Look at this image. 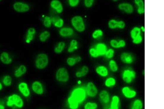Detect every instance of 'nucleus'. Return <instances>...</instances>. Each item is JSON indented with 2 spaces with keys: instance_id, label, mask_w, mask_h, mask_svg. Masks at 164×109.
Returning <instances> with one entry per match:
<instances>
[{
  "instance_id": "obj_1",
  "label": "nucleus",
  "mask_w": 164,
  "mask_h": 109,
  "mask_svg": "<svg viewBox=\"0 0 164 109\" xmlns=\"http://www.w3.org/2000/svg\"><path fill=\"white\" fill-rule=\"evenodd\" d=\"M24 103L23 99L20 96L16 94L10 95L8 97L6 105L9 107L15 106L19 108H22L24 106Z\"/></svg>"
},
{
  "instance_id": "obj_2",
  "label": "nucleus",
  "mask_w": 164,
  "mask_h": 109,
  "mask_svg": "<svg viewBox=\"0 0 164 109\" xmlns=\"http://www.w3.org/2000/svg\"><path fill=\"white\" fill-rule=\"evenodd\" d=\"M122 80L127 84L132 83L136 77V73L131 68H126L122 71L121 74Z\"/></svg>"
},
{
  "instance_id": "obj_3",
  "label": "nucleus",
  "mask_w": 164,
  "mask_h": 109,
  "mask_svg": "<svg viewBox=\"0 0 164 109\" xmlns=\"http://www.w3.org/2000/svg\"><path fill=\"white\" fill-rule=\"evenodd\" d=\"M86 88L80 87L74 90L71 96L80 103H81L86 100Z\"/></svg>"
},
{
  "instance_id": "obj_4",
  "label": "nucleus",
  "mask_w": 164,
  "mask_h": 109,
  "mask_svg": "<svg viewBox=\"0 0 164 109\" xmlns=\"http://www.w3.org/2000/svg\"><path fill=\"white\" fill-rule=\"evenodd\" d=\"M49 59L48 56L45 54L41 53L38 54L35 61V65L37 68L39 69H43L46 68L48 64Z\"/></svg>"
},
{
  "instance_id": "obj_5",
  "label": "nucleus",
  "mask_w": 164,
  "mask_h": 109,
  "mask_svg": "<svg viewBox=\"0 0 164 109\" xmlns=\"http://www.w3.org/2000/svg\"><path fill=\"white\" fill-rule=\"evenodd\" d=\"M121 93L125 98L128 100H132L135 98L137 95L135 90L130 86H123L121 89Z\"/></svg>"
},
{
  "instance_id": "obj_6",
  "label": "nucleus",
  "mask_w": 164,
  "mask_h": 109,
  "mask_svg": "<svg viewBox=\"0 0 164 109\" xmlns=\"http://www.w3.org/2000/svg\"><path fill=\"white\" fill-rule=\"evenodd\" d=\"M72 23L75 29L79 32H82L85 30V25L82 18L80 16L74 17L72 20Z\"/></svg>"
},
{
  "instance_id": "obj_7",
  "label": "nucleus",
  "mask_w": 164,
  "mask_h": 109,
  "mask_svg": "<svg viewBox=\"0 0 164 109\" xmlns=\"http://www.w3.org/2000/svg\"><path fill=\"white\" fill-rule=\"evenodd\" d=\"M69 75L66 69L62 68L58 70L56 73V78L58 81L62 82H66L69 81Z\"/></svg>"
},
{
  "instance_id": "obj_8",
  "label": "nucleus",
  "mask_w": 164,
  "mask_h": 109,
  "mask_svg": "<svg viewBox=\"0 0 164 109\" xmlns=\"http://www.w3.org/2000/svg\"><path fill=\"white\" fill-rule=\"evenodd\" d=\"M86 88L87 96L91 98L96 97L99 93L98 88L94 83L89 82L87 84Z\"/></svg>"
},
{
  "instance_id": "obj_9",
  "label": "nucleus",
  "mask_w": 164,
  "mask_h": 109,
  "mask_svg": "<svg viewBox=\"0 0 164 109\" xmlns=\"http://www.w3.org/2000/svg\"><path fill=\"white\" fill-rule=\"evenodd\" d=\"M100 100L104 105H107L110 103L111 96L110 93L106 90H102L99 94Z\"/></svg>"
},
{
  "instance_id": "obj_10",
  "label": "nucleus",
  "mask_w": 164,
  "mask_h": 109,
  "mask_svg": "<svg viewBox=\"0 0 164 109\" xmlns=\"http://www.w3.org/2000/svg\"><path fill=\"white\" fill-rule=\"evenodd\" d=\"M120 59L123 63L127 65H131L134 61V57L133 54L128 52L122 53L120 55Z\"/></svg>"
},
{
  "instance_id": "obj_11",
  "label": "nucleus",
  "mask_w": 164,
  "mask_h": 109,
  "mask_svg": "<svg viewBox=\"0 0 164 109\" xmlns=\"http://www.w3.org/2000/svg\"><path fill=\"white\" fill-rule=\"evenodd\" d=\"M13 7L15 11L20 13L27 12L30 9L29 6L28 4L20 2L15 3Z\"/></svg>"
},
{
  "instance_id": "obj_12",
  "label": "nucleus",
  "mask_w": 164,
  "mask_h": 109,
  "mask_svg": "<svg viewBox=\"0 0 164 109\" xmlns=\"http://www.w3.org/2000/svg\"><path fill=\"white\" fill-rule=\"evenodd\" d=\"M118 8L120 10L128 14L133 13L134 10L132 5L128 3H121L119 5Z\"/></svg>"
},
{
  "instance_id": "obj_13",
  "label": "nucleus",
  "mask_w": 164,
  "mask_h": 109,
  "mask_svg": "<svg viewBox=\"0 0 164 109\" xmlns=\"http://www.w3.org/2000/svg\"><path fill=\"white\" fill-rule=\"evenodd\" d=\"M19 91L24 97H29L30 92L29 89L28 85L26 82H21L18 86Z\"/></svg>"
},
{
  "instance_id": "obj_14",
  "label": "nucleus",
  "mask_w": 164,
  "mask_h": 109,
  "mask_svg": "<svg viewBox=\"0 0 164 109\" xmlns=\"http://www.w3.org/2000/svg\"><path fill=\"white\" fill-rule=\"evenodd\" d=\"M31 88L34 92L38 95H42L44 92L42 85L39 81H36L33 82Z\"/></svg>"
},
{
  "instance_id": "obj_15",
  "label": "nucleus",
  "mask_w": 164,
  "mask_h": 109,
  "mask_svg": "<svg viewBox=\"0 0 164 109\" xmlns=\"http://www.w3.org/2000/svg\"><path fill=\"white\" fill-rule=\"evenodd\" d=\"M111 109H119L120 104V98L118 96L115 95L111 98L110 103Z\"/></svg>"
},
{
  "instance_id": "obj_16",
  "label": "nucleus",
  "mask_w": 164,
  "mask_h": 109,
  "mask_svg": "<svg viewBox=\"0 0 164 109\" xmlns=\"http://www.w3.org/2000/svg\"><path fill=\"white\" fill-rule=\"evenodd\" d=\"M96 72L100 76L103 78L107 77L109 75V70L105 66L100 65L96 67Z\"/></svg>"
},
{
  "instance_id": "obj_17",
  "label": "nucleus",
  "mask_w": 164,
  "mask_h": 109,
  "mask_svg": "<svg viewBox=\"0 0 164 109\" xmlns=\"http://www.w3.org/2000/svg\"><path fill=\"white\" fill-rule=\"evenodd\" d=\"M144 106L142 100L140 99H136L132 102L130 109H143Z\"/></svg>"
},
{
  "instance_id": "obj_18",
  "label": "nucleus",
  "mask_w": 164,
  "mask_h": 109,
  "mask_svg": "<svg viewBox=\"0 0 164 109\" xmlns=\"http://www.w3.org/2000/svg\"><path fill=\"white\" fill-rule=\"evenodd\" d=\"M95 48L97 51L99 56H105L108 50L107 45L104 43H99L96 45Z\"/></svg>"
},
{
  "instance_id": "obj_19",
  "label": "nucleus",
  "mask_w": 164,
  "mask_h": 109,
  "mask_svg": "<svg viewBox=\"0 0 164 109\" xmlns=\"http://www.w3.org/2000/svg\"><path fill=\"white\" fill-rule=\"evenodd\" d=\"M116 79L112 76L109 77L104 82V85L107 88H113L116 85Z\"/></svg>"
},
{
  "instance_id": "obj_20",
  "label": "nucleus",
  "mask_w": 164,
  "mask_h": 109,
  "mask_svg": "<svg viewBox=\"0 0 164 109\" xmlns=\"http://www.w3.org/2000/svg\"><path fill=\"white\" fill-rule=\"evenodd\" d=\"M51 7L53 9L56 10L57 12L60 13H62L63 10V8L62 3L59 1H53L51 4Z\"/></svg>"
},
{
  "instance_id": "obj_21",
  "label": "nucleus",
  "mask_w": 164,
  "mask_h": 109,
  "mask_svg": "<svg viewBox=\"0 0 164 109\" xmlns=\"http://www.w3.org/2000/svg\"><path fill=\"white\" fill-rule=\"evenodd\" d=\"M135 4L138 6L137 12L139 14H142L145 13V4L142 0H135Z\"/></svg>"
},
{
  "instance_id": "obj_22",
  "label": "nucleus",
  "mask_w": 164,
  "mask_h": 109,
  "mask_svg": "<svg viewBox=\"0 0 164 109\" xmlns=\"http://www.w3.org/2000/svg\"><path fill=\"white\" fill-rule=\"evenodd\" d=\"M0 59L1 62L6 65H9L12 61V59L9 57V54L6 52H3L1 54Z\"/></svg>"
},
{
  "instance_id": "obj_23",
  "label": "nucleus",
  "mask_w": 164,
  "mask_h": 109,
  "mask_svg": "<svg viewBox=\"0 0 164 109\" xmlns=\"http://www.w3.org/2000/svg\"><path fill=\"white\" fill-rule=\"evenodd\" d=\"M59 34L63 37L70 36L73 34V31L71 28H63L59 31Z\"/></svg>"
},
{
  "instance_id": "obj_24",
  "label": "nucleus",
  "mask_w": 164,
  "mask_h": 109,
  "mask_svg": "<svg viewBox=\"0 0 164 109\" xmlns=\"http://www.w3.org/2000/svg\"><path fill=\"white\" fill-rule=\"evenodd\" d=\"M27 71L26 67L24 65H20L18 69L15 71L14 75L17 78L20 77L24 74H25Z\"/></svg>"
},
{
  "instance_id": "obj_25",
  "label": "nucleus",
  "mask_w": 164,
  "mask_h": 109,
  "mask_svg": "<svg viewBox=\"0 0 164 109\" xmlns=\"http://www.w3.org/2000/svg\"><path fill=\"white\" fill-rule=\"evenodd\" d=\"M141 28L138 27H133L130 33V36L132 39H134L135 38L141 35Z\"/></svg>"
},
{
  "instance_id": "obj_26",
  "label": "nucleus",
  "mask_w": 164,
  "mask_h": 109,
  "mask_svg": "<svg viewBox=\"0 0 164 109\" xmlns=\"http://www.w3.org/2000/svg\"><path fill=\"white\" fill-rule=\"evenodd\" d=\"M68 102L71 109H77L78 108L79 103L74 98L70 96L68 99Z\"/></svg>"
},
{
  "instance_id": "obj_27",
  "label": "nucleus",
  "mask_w": 164,
  "mask_h": 109,
  "mask_svg": "<svg viewBox=\"0 0 164 109\" xmlns=\"http://www.w3.org/2000/svg\"><path fill=\"white\" fill-rule=\"evenodd\" d=\"M89 72V68L86 66H84L79 71L77 72L75 75L78 78H81L86 76Z\"/></svg>"
},
{
  "instance_id": "obj_28",
  "label": "nucleus",
  "mask_w": 164,
  "mask_h": 109,
  "mask_svg": "<svg viewBox=\"0 0 164 109\" xmlns=\"http://www.w3.org/2000/svg\"><path fill=\"white\" fill-rule=\"evenodd\" d=\"M109 67L111 71L113 73H116L119 70L118 65L116 62L114 60H111L109 61Z\"/></svg>"
},
{
  "instance_id": "obj_29",
  "label": "nucleus",
  "mask_w": 164,
  "mask_h": 109,
  "mask_svg": "<svg viewBox=\"0 0 164 109\" xmlns=\"http://www.w3.org/2000/svg\"><path fill=\"white\" fill-rule=\"evenodd\" d=\"M81 58L80 57L78 56L75 58L70 57L67 59V63L70 66H73L75 64L81 61Z\"/></svg>"
},
{
  "instance_id": "obj_30",
  "label": "nucleus",
  "mask_w": 164,
  "mask_h": 109,
  "mask_svg": "<svg viewBox=\"0 0 164 109\" xmlns=\"http://www.w3.org/2000/svg\"><path fill=\"white\" fill-rule=\"evenodd\" d=\"M98 105L94 102H88L85 104L84 109H97Z\"/></svg>"
},
{
  "instance_id": "obj_31",
  "label": "nucleus",
  "mask_w": 164,
  "mask_h": 109,
  "mask_svg": "<svg viewBox=\"0 0 164 109\" xmlns=\"http://www.w3.org/2000/svg\"><path fill=\"white\" fill-rule=\"evenodd\" d=\"M78 42L76 40H73L71 42L70 45L68 49V52L72 53L78 48Z\"/></svg>"
},
{
  "instance_id": "obj_32",
  "label": "nucleus",
  "mask_w": 164,
  "mask_h": 109,
  "mask_svg": "<svg viewBox=\"0 0 164 109\" xmlns=\"http://www.w3.org/2000/svg\"><path fill=\"white\" fill-rule=\"evenodd\" d=\"M12 77L9 75H6L3 79V82L5 86H10L12 84Z\"/></svg>"
},
{
  "instance_id": "obj_33",
  "label": "nucleus",
  "mask_w": 164,
  "mask_h": 109,
  "mask_svg": "<svg viewBox=\"0 0 164 109\" xmlns=\"http://www.w3.org/2000/svg\"><path fill=\"white\" fill-rule=\"evenodd\" d=\"M50 36V33L49 32L45 31L43 32L40 34V39L42 42H45Z\"/></svg>"
},
{
  "instance_id": "obj_34",
  "label": "nucleus",
  "mask_w": 164,
  "mask_h": 109,
  "mask_svg": "<svg viewBox=\"0 0 164 109\" xmlns=\"http://www.w3.org/2000/svg\"><path fill=\"white\" fill-rule=\"evenodd\" d=\"M65 46V43L62 42H59L57 47L55 48V52L57 54L60 53L63 50Z\"/></svg>"
},
{
  "instance_id": "obj_35",
  "label": "nucleus",
  "mask_w": 164,
  "mask_h": 109,
  "mask_svg": "<svg viewBox=\"0 0 164 109\" xmlns=\"http://www.w3.org/2000/svg\"><path fill=\"white\" fill-rule=\"evenodd\" d=\"M117 24H118V21L115 19H111L108 22L109 28L112 30L117 28Z\"/></svg>"
},
{
  "instance_id": "obj_36",
  "label": "nucleus",
  "mask_w": 164,
  "mask_h": 109,
  "mask_svg": "<svg viewBox=\"0 0 164 109\" xmlns=\"http://www.w3.org/2000/svg\"><path fill=\"white\" fill-rule=\"evenodd\" d=\"M115 54V51L112 49H109L107 50L105 53V56L107 59H111L114 57Z\"/></svg>"
},
{
  "instance_id": "obj_37",
  "label": "nucleus",
  "mask_w": 164,
  "mask_h": 109,
  "mask_svg": "<svg viewBox=\"0 0 164 109\" xmlns=\"http://www.w3.org/2000/svg\"><path fill=\"white\" fill-rule=\"evenodd\" d=\"M103 35V32L101 30H97L93 33L92 37L94 39H97V38L102 36Z\"/></svg>"
},
{
  "instance_id": "obj_38",
  "label": "nucleus",
  "mask_w": 164,
  "mask_h": 109,
  "mask_svg": "<svg viewBox=\"0 0 164 109\" xmlns=\"http://www.w3.org/2000/svg\"><path fill=\"white\" fill-rule=\"evenodd\" d=\"M35 33L34 32L28 31H27V34L26 37V42L29 43L30 41H32L34 38V35Z\"/></svg>"
},
{
  "instance_id": "obj_39",
  "label": "nucleus",
  "mask_w": 164,
  "mask_h": 109,
  "mask_svg": "<svg viewBox=\"0 0 164 109\" xmlns=\"http://www.w3.org/2000/svg\"><path fill=\"white\" fill-rule=\"evenodd\" d=\"M43 24L45 27L49 28L51 26V19L50 17L48 16H46L44 18V22H43Z\"/></svg>"
},
{
  "instance_id": "obj_40",
  "label": "nucleus",
  "mask_w": 164,
  "mask_h": 109,
  "mask_svg": "<svg viewBox=\"0 0 164 109\" xmlns=\"http://www.w3.org/2000/svg\"><path fill=\"white\" fill-rule=\"evenodd\" d=\"M89 52L90 55L92 57L94 58H97L99 56V54L95 48H91L89 50Z\"/></svg>"
},
{
  "instance_id": "obj_41",
  "label": "nucleus",
  "mask_w": 164,
  "mask_h": 109,
  "mask_svg": "<svg viewBox=\"0 0 164 109\" xmlns=\"http://www.w3.org/2000/svg\"><path fill=\"white\" fill-rule=\"evenodd\" d=\"M143 40V37L141 35L133 39V42L135 44H141Z\"/></svg>"
},
{
  "instance_id": "obj_42",
  "label": "nucleus",
  "mask_w": 164,
  "mask_h": 109,
  "mask_svg": "<svg viewBox=\"0 0 164 109\" xmlns=\"http://www.w3.org/2000/svg\"><path fill=\"white\" fill-rule=\"evenodd\" d=\"M111 47L115 49H118V41L115 39H112L110 42Z\"/></svg>"
},
{
  "instance_id": "obj_43",
  "label": "nucleus",
  "mask_w": 164,
  "mask_h": 109,
  "mask_svg": "<svg viewBox=\"0 0 164 109\" xmlns=\"http://www.w3.org/2000/svg\"><path fill=\"white\" fill-rule=\"evenodd\" d=\"M64 21L62 18H59L56 21L54 24V25L55 26L59 28H60L62 27L63 25Z\"/></svg>"
},
{
  "instance_id": "obj_44",
  "label": "nucleus",
  "mask_w": 164,
  "mask_h": 109,
  "mask_svg": "<svg viewBox=\"0 0 164 109\" xmlns=\"http://www.w3.org/2000/svg\"><path fill=\"white\" fill-rule=\"evenodd\" d=\"M125 27V22L123 21H118V24H117V28L120 29H123Z\"/></svg>"
},
{
  "instance_id": "obj_45",
  "label": "nucleus",
  "mask_w": 164,
  "mask_h": 109,
  "mask_svg": "<svg viewBox=\"0 0 164 109\" xmlns=\"http://www.w3.org/2000/svg\"><path fill=\"white\" fill-rule=\"evenodd\" d=\"M94 1L93 0H86L84 1V4L86 7L88 8L91 7L92 6Z\"/></svg>"
},
{
  "instance_id": "obj_46",
  "label": "nucleus",
  "mask_w": 164,
  "mask_h": 109,
  "mask_svg": "<svg viewBox=\"0 0 164 109\" xmlns=\"http://www.w3.org/2000/svg\"><path fill=\"white\" fill-rule=\"evenodd\" d=\"M126 46V42L124 40L120 39L118 41V49L124 47Z\"/></svg>"
},
{
  "instance_id": "obj_47",
  "label": "nucleus",
  "mask_w": 164,
  "mask_h": 109,
  "mask_svg": "<svg viewBox=\"0 0 164 109\" xmlns=\"http://www.w3.org/2000/svg\"><path fill=\"white\" fill-rule=\"evenodd\" d=\"M70 5L72 7H75L78 5L79 1L78 0H70L69 1Z\"/></svg>"
},
{
  "instance_id": "obj_48",
  "label": "nucleus",
  "mask_w": 164,
  "mask_h": 109,
  "mask_svg": "<svg viewBox=\"0 0 164 109\" xmlns=\"http://www.w3.org/2000/svg\"><path fill=\"white\" fill-rule=\"evenodd\" d=\"M0 109H5L4 106L1 103H0Z\"/></svg>"
},
{
  "instance_id": "obj_49",
  "label": "nucleus",
  "mask_w": 164,
  "mask_h": 109,
  "mask_svg": "<svg viewBox=\"0 0 164 109\" xmlns=\"http://www.w3.org/2000/svg\"><path fill=\"white\" fill-rule=\"evenodd\" d=\"M141 31H142L143 32H145V28L144 27H141Z\"/></svg>"
},
{
  "instance_id": "obj_50",
  "label": "nucleus",
  "mask_w": 164,
  "mask_h": 109,
  "mask_svg": "<svg viewBox=\"0 0 164 109\" xmlns=\"http://www.w3.org/2000/svg\"><path fill=\"white\" fill-rule=\"evenodd\" d=\"M3 89V85L0 82V91L2 90Z\"/></svg>"
},
{
  "instance_id": "obj_51",
  "label": "nucleus",
  "mask_w": 164,
  "mask_h": 109,
  "mask_svg": "<svg viewBox=\"0 0 164 109\" xmlns=\"http://www.w3.org/2000/svg\"><path fill=\"white\" fill-rule=\"evenodd\" d=\"M142 74L143 75H144V74H145V71H144V70H143V72H142Z\"/></svg>"
},
{
  "instance_id": "obj_52",
  "label": "nucleus",
  "mask_w": 164,
  "mask_h": 109,
  "mask_svg": "<svg viewBox=\"0 0 164 109\" xmlns=\"http://www.w3.org/2000/svg\"><path fill=\"white\" fill-rule=\"evenodd\" d=\"M81 83V81H79L78 82V84H80V83Z\"/></svg>"
},
{
  "instance_id": "obj_53",
  "label": "nucleus",
  "mask_w": 164,
  "mask_h": 109,
  "mask_svg": "<svg viewBox=\"0 0 164 109\" xmlns=\"http://www.w3.org/2000/svg\"><path fill=\"white\" fill-rule=\"evenodd\" d=\"M107 109H111V108H109H109H107Z\"/></svg>"
}]
</instances>
